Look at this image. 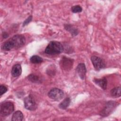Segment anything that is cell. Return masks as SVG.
Listing matches in <instances>:
<instances>
[{"mask_svg":"<svg viewBox=\"0 0 121 121\" xmlns=\"http://www.w3.org/2000/svg\"><path fill=\"white\" fill-rule=\"evenodd\" d=\"M26 42L25 37L22 35H17L6 41L2 45L5 51H9L13 48L17 49L22 47Z\"/></svg>","mask_w":121,"mask_h":121,"instance_id":"obj_1","label":"cell"},{"mask_svg":"<svg viewBox=\"0 0 121 121\" xmlns=\"http://www.w3.org/2000/svg\"><path fill=\"white\" fill-rule=\"evenodd\" d=\"M63 51V47L62 44L57 41H51L46 47L44 52L49 55H55L60 54Z\"/></svg>","mask_w":121,"mask_h":121,"instance_id":"obj_2","label":"cell"},{"mask_svg":"<svg viewBox=\"0 0 121 121\" xmlns=\"http://www.w3.org/2000/svg\"><path fill=\"white\" fill-rule=\"evenodd\" d=\"M14 110V104L11 102H5L1 104L0 112L4 116L10 115Z\"/></svg>","mask_w":121,"mask_h":121,"instance_id":"obj_3","label":"cell"},{"mask_svg":"<svg viewBox=\"0 0 121 121\" xmlns=\"http://www.w3.org/2000/svg\"><path fill=\"white\" fill-rule=\"evenodd\" d=\"M117 105L118 103L115 101H111L108 102L106 104L104 109L100 112V115L103 117L108 116L113 111Z\"/></svg>","mask_w":121,"mask_h":121,"instance_id":"obj_4","label":"cell"},{"mask_svg":"<svg viewBox=\"0 0 121 121\" xmlns=\"http://www.w3.org/2000/svg\"><path fill=\"white\" fill-rule=\"evenodd\" d=\"M48 96L54 101H60L64 96L63 92L57 88H53L48 93Z\"/></svg>","mask_w":121,"mask_h":121,"instance_id":"obj_5","label":"cell"},{"mask_svg":"<svg viewBox=\"0 0 121 121\" xmlns=\"http://www.w3.org/2000/svg\"><path fill=\"white\" fill-rule=\"evenodd\" d=\"M24 102L25 107L28 110H35L37 108L36 104L31 95L25 97L24 99Z\"/></svg>","mask_w":121,"mask_h":121,"instance_id":"obj_6","label":"cell"},{"mask_svg":"<svg viewBox=\"0 0 121 121\" xmlns=\"http://www.w3.org/2000/svg\"><path fill=\"white\" fill-rule=\"evenodd\" d=\"M91 60L92 64L96 70H99L105 67V64L104 61L100 57L97 56H92Z\"/></svg>","mask_w":121,"mask_h":121,"instance_id":"obj_7","label":"cell"},{"mask_svg":"<svg viewBox=\"0 0 121 121\" xmlns=\"http://www.w3.org/2000/svg\"><path fill=\"white\" fill-rule=\"evenodd\" d=\"M73 60L65 56L62 57L60 61V66L62 69L68 71L70 70L73 66Z\"/></svg>","mask_w":121,"mask_h":121,"instance_id":"obj_8","label":"cell"},{"mask_svg":"<svg viewBox=\"0 0 121 121\" xmlns=\"http://www.w3.org/2000/svg\"><path fill=\"white\" fill-rule=\"evenodd\" d=\"M76 70L77 73L78 74L79 77L82 79H84L85 77L86 73V69L85 64L83 63L78 64V65L77 66L76 68Z\"/></svg>","mask_w":121,"mask_h":121,"instance_id":"obj_9","label":"cell"},{"mask_svg":"<svg viewBox=\"0 0 121 121\" xmlns=\"http://www.w3.org/2000/svg\"><path fill=\"white\" fill-rule=\"evenodd\" d=\"M22 72V69L21 65L19 64H15L12 68L11 74L14 77H17L19 76Z\"/></svg>","mask_w":121,"mask_h":121,"instance_id":"obj_10","label":"cell"},{"mask_svg":"<svg viewBox=\"0 0 121 121\" xmlns=\"http://www.w3.org/2000/svg\"><path fill=\"white\" fill-rule=\"evenodd\" d=\"M94 82L103 89L105 90L106 89L107 81L105 78H95L94 80Z\"/></svg>","mask_w":121,"mask_h":121,"instance_id":"obj_11","label":"cell"},{"mask_svg":"<svg viewBox=\"0 0 121 121\" xmlns=\"http://www.w3.org/2000/svg\"><path fill=\"white\" fill-rule=\"evenodd\" d=\"M64 28L67 31L69 32L72 36H76L78 33V30L76 27H74V26H73L71 25H70V24L65 25Z\"/></svg>","mask_w":121,"mask_h":121,"instance_id":"obj_12","label":"cell"},{"mask_svg":"<svg viewBox=\"0 0 121 121\" xmlns=\"http://www.w3.org/2000/svg\"><path fill=\"white\" fill-rule=\"evenodd\" d=\"M23 114L22 112L17 111L13 113L11 120L13 121H21L23 120Z\"/></svg>","mask_w":121,"mask_h":121,"instance_id":"obj_13","label":"cell"},{"mask_svg":"<svg viewBox=\"0 0 121 121\" xmlns=\"http://www.w3.org/2000/svg\"><path fill=\"white\" fill-rule=\"evenodd\" d=\"M70 103V98L69 97H67L59 104V107L62 109H66L69 106Z\"/></svg>","mask_w":121,"mask_h":121,"instance_id":"obj_14","label":"cell"},{"mask_svg":"<svg viewBox=\"0 0 121 121\" xmlns=\"http://www.w3.org/2000/svg\"><path fill=\"white\" fill-rule=\"evenodd\" d=\"M111 94L114 97H120L121 95V87H116L112 88L111 91Z\"/></svg>","mask_w":121,"mask_h":121,"instance_id":"obj_15","label":"cell"},{"mask_svg":"<svg viewBox=\"0 0 121 121\" xmlns=\"http://www.w3.org/2000/svg\"><path fill=\"white\" fill-rule=\"evenodd\" d=\"M30 60L32 63L36 64L41 63L43 61V60L41 57L38 55H34L30 58Z\"/></svg>","mask_w":121,"mask_h":121,"instance_id":"obj_16","label":"cell"},{"mask_svg":"<svg viewBox=\"0 0 121 121\" xmlns=\"http://www.w3.org/2000/svg\"><path fill=\"white\" fill-rule=\"evenodd\" d=\"M28 79L32 82L37 83L40 82V78L39 77L35 74H31L28 76Z\"/></svg>","mask_w":121,"mask_h":121,"instance_id":"obj_17","label":"cell"},{"mask_svg":"<svg viewBox=\"0 0 121 121\" xmlns=\"http://www.w3.org/2000/svg\"><path fill=\"white\" fill-rule=\"evenodd\" d=\"M82 10L81 7L79 5H75L71 7V11L73 13H79L81 12Z\"/></svg>","mask_w":121,"mask_h":121,"instance_id":"obj_18","label":"cell"},{"mask_svg":"<svg viewBox=\"0 0 121 121\" xmlns=\"http://www.w3.org/2000/svg\"><path fill=\"white\" fill-rule=\"evenodd\" d=\"M7 88L4 85H1L0 86V95H2L3 94L5 93L7 91Z\"/></svg>","mask_w":121,"mask_h":121,"instance_id":"obj_19","label":"cell"},{"mask_svg":"<svg viewBox=\"0 0 121 121\" xmlns=\"http://www.w3.org/2000/svg\"><path fill=\"white\" fill-rule=\"evenodd\" d=\"M32 16H29L23 22V26H24L26 25H27L28 24H29L32 20Z\"/></svg>","mask_w":121,"mask_h":121,"instance_id":"obj_20","label":"cell"},{"mask_svg":"<svg viewBox=\"0 0 121 121\" xmlns=\"http://www.w3.org/2000/svg\"><path fill=\"white\" fill-rule=\"evenodd\" d=\"M2 35H3V37H4V38H6L9 36L8 34L7 33H6V32H4Z\"/></svg>","mask_w":121,"mask_h":121,"instance_id":"obj_21","label":"cell"}]
</instances>
